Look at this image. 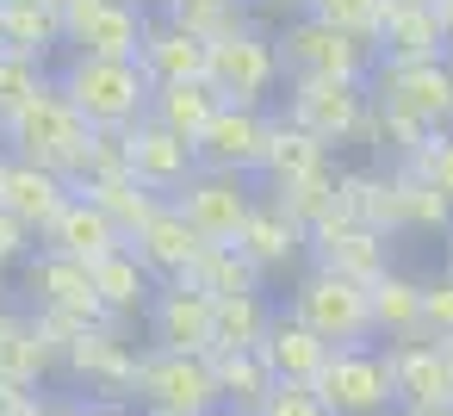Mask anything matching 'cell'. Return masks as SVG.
<instances>
[{
	"mask_svg": "<svg viewBox=\"0 0 453 416\" xmlns=\"http://www.w3.org/2000/svg\"><path fill=\"white\" fill-rule=\"evenodd\" d=\"M304 13L335 26V32H348V38H360V44H379V26H385L391 7L385 0H304Z\"/></svg>",
	"mask_w": 453,
	"mask_h": 416,
	"instance_id": "35",
	"label": "cell"
},
{
	"mask_svg": "<svg viewBox=\"0 0 453 416\" xmlns=\"http://www.w3.org/2000/svg\"><path fill=\"white\" fill-rule=\"evenodd\" d=\"M391 379H397V404L453 410V354H447V342H428V335L391 342Z\"/></svg>",
	"mask_w": 453,
	"mask_h": 416,
	"instance_id": "19",
	"label": "cell"
},
{
	"mask_svg": "<svg viewBox=\"0 0 453 416\" xmlns=\"http://www.w3.org/2000/svg\"><path fill=\"white\" fill-rule=\"evenodd\" d=\"M286 311L317 329L329 348H360L372 342V286L366 280H348L335 267H304L286 292Z\"/></svg>",
	"mask_w": 453,
	"mask_h": 416,
	"instance_id": "3",
	"label": "cell"
},
{
	"mask_svg": "<svg viewBox=\"0 0 453 416\" xmlns=\"http://www.w3.org/2000/svg\"><path fill=\"white\" fill-rule=\"evenodd\" d=\"M156 273L131 255V249H112L106 261H94V298H100V317L125 323V317H143L150 298H156Z\"/></svg>",
	"mask_w": 453,
	"mask_h": 416,
	"instance_id": "25",
	"label": "cell"
},
{
	"mask_svg": "<svg viewBox=\"0 0 453 416\" xmlns=\"http://www.w3.org/2000/svg\"><path fill=\"white\" fill-rule=\"evenodd\" d=\"M218 416H236V410H218Z\"/></svg>",
	"mask_w": 453,
	"mask_h": 416,
	"instance_id": "51",
	"label": "cell"
},
{
	"mask_svg": "<svg viewBox=\"0 0 453 416\" xmlns=\"http://www.w3.org/2000/svg\"><path fill=\"white\" fill-rule=\"evenodd\" d=\"M187 280H193L199 292H211V298H230V292H261V286H267V280L249 267V255H242V249H205V255H199V267H193Z\"/></svg>",
	"mask_w": 453,
	"mask_h": 416,
	"instance_id": "34",
	"label": "cell"
},
{
	"mask_svg": "<svg viewBox=\"0 0 453 416\" xmlns=\"http://www.w3.org/2000/svg\"><path fill=\"white\" fill-rule=\"evenodd\" d=\"M422 335V280H410L403 267L372 280V342H410Z\"/></svg>",
	"mask_w": 453,
	"mask_h": 416,
	"instance_id": "29",
	"label": "cell"
},
{
	"mask_svg": "<svg viewBox=\"0 0 453 416\" xmlns=\"http://www.w3.org/2000/svg\"><path fill=\"white\" fill-rule=\"evenodd\" d=\"M311 255H317V267H335V273H348V280H379V273H391V243H385V230L379 224H366V218H348V212H329L323 224H311Z\"/></svg>",
	"mask_w": 453,
	"mask_h": 416,
	"instance_id": "17",
	"label": "cell"
},
{
	"mask_svg": "<svg viewBox=\"0 0 453 416\" xmlns=\"http://www.w3.org/2000/svg\"><path fill=\"white\" fill-rule=\"evenodd\" d=\"M385 7H434V0H385Z\"/></svg>",
	"mask_w": 453,
	"mask_h": 416,
	"instance_id": "48",
	"label": "cell"
},
{
	"mask_svg": "<svg viewBox=\"0 0 453 416\" xmlns=\"http://www.w3.org/2000/svg\"><path fill=\"white\" fill-rule=\"evenodd\" d=\"M211 373H218V397H224V410H236V416H255V410L267 404V391L280 385V379L267 373L261 348H255V354H211Z\"/></svg>",
	"mask_w": 453,
	"mask_h": 416,
	"instance_id": "31",
	"label": "cell"
},
{
	"mask_svg": "<svg viewBox=\"0 0 453 416\" xmlns=\"http://www.w3.org/2000/svg\"><path fill=\"white\" fill-rule=\"evenodd\" d=\"M119 150H125V174H131L137 187L162 193V199H174V193L187 187V174L199 168L193 143L174 137V131L156 125V119H137L131 131H119Z\"/></svg>",
	"mask_w": 453,
	"mask_h": 416,
	"instance_id": "16",
	"label": "cell"
},
{
	"mask_svg": "<svg viewBox=\"0 0 453 416\" xmlns=\"http://www.w3.org/2000/svg\"><path fill=\"white\" fill-rule=\"evenodd\" d=\"M50 88H57V94L81 112V125L100 131V137H119V131H131L137 119H150V94H156V81L143 75V63L81 57V50H69V57L57 63Z\"/></svg>",
	"mask_w": 453,
	"mask_h": 416,
	"instance_id": "1",
	"label": "cell"
},
{
	"mask_svg": "<svg viewBox=\"0 0 453 416\" xmlns=\"http://www.w3.org/2000/svg\"><path fill=\"white\" fill-rule=\"evenodd\" d=\"M329 416H391L397 410V379H391V348L385 342H360V348H335L329 366L311 385Z\"/></svg>",
	"mask_w": 453,
	"mask_h": 416,
	"instance_id": "9",
	"label": "cell"
},
{
	"mask_svg": "<svg viewBox=\"0 0 453 416\" xmlns=\"http://www.w3.org/2000/svg\"><path fill=\"white\" fill-rule=\"evenodd\" d=\"M410 174H416V181L453 212V131H434V137L422 143V156L410 162Z\"/></svg>",
	"mask_w": 453,
	"mask_h": 416,
	"instance_id": "37",
	"label": "cell"
},
{
	"mask_svg": "<svg viewBox=\"0 0 453 416\" xmlns=\"http://www.w3.org/2000/svg\"><path fill=\"white\" fill-rule=\"evenodd\" d=\"M211 317H218V298L199 292L193 280H162L150 311H143V329H150V348H168V354H211Z\"/></svg>",
	"mask_w": 453,
	"mask_h": 416,
	"instance_id": "13",
	"label": "cell"
},
{
	"mask_svg": "<svg viewBox=\"0 0 453 416\" xmlns=\"http://www.w3.org/2000/svg\"><path fill=\"white\" fill-rule=\"evenodd\" d=\"M280 119L329 150V143H348L372 125V88L366 81H292V100Z\"/></svg>",
	"mask_w": 453,
	"mask_h": 416,
	"instance_id": "10",
	"label": "cell"
},
{
	"mask_svg": "<svg viewBox=\"0 0 453 416\" xmlns=\"http://www.w3.org/2000/svg\"><path fill=\"white\" fill-rule=\"evenodd\" d=\"M131 397L162 416H218L224 410L211 354H168V348H143Z\"/></svg>",
	"mask_w": 453,
	"mask_h": 416,
	"instance_id": "7",
	"label": "cell"
},
{
	"mask_svg": "<svg viewBox=\"0 0 453 416\" xmlns=\"http://www.w3.org/2000/svg\"><path fill=\"white\" fill-rule=\"evenodd\" d=\"M38 88H44V69H38V63L13 57V50H0V125H7Z\"/></svg>",
	"mask_w": 453,
	"mask_h": 416,
	"instance_id": "38",
	"label": "cell"
},
{
	"mask_svg": "<svg viewBox=\"0 0 453 416\" xmlns=\"http://www.w3.org/2000/svg\"><path fill=\"white\" fill-rule=\"evenodd\" d=\"M7 416H69V404H57V397H38V391H32V397H19Z\"/></svg>",
	"mask_w": 453,
	"mask_h": 416,
	"instance_id": "42",
	"label": "cell"
},
{
	"mask_svg": "<svg viewBox=\"0 0 453 416\" xmlns=\"http://www.w3.org/2000/svg\"><path fill=\"white\" fill-rule=\"evenodd\" d=\"M261 181L255 174H224V168H193L187 187L174 193V212L211 243V249H236V236L249 230V218L261 212Z\"/></svg>",
	"mask_w": 453,
	"mask_h": 416,
	"instance_id": "6",
	"label": "cell"
},
{
	"mask_svg": "<svg viewBox=\"0 0 453 416\" xmlns=\"http://www.w3.org/2000/svg\"><path fill=\"white\" fill-rule=\"evenodd\" d=\"M249 7H255L261 19H280V26H286V19H298V13H304V0H249Z\"/></svg>",
	"mask_w": 453,
	"mask_h": 416,
	"instance_id": "43",
	"label": "cell"
},
{
	"mask_svg": "<svg viewBox=\"0 0 453 416\" xmlns=\"http://www.w3.org/2000/svg\"><path fill=\"white\" fill-rule=\"evenodd\" d=\"M422 335L428 342H453V273L422 280Z\"/></svg>",
	"mask_w": 453,
	"mask_h": 416,
	"instance_id": "39",
	"label": "cell"
},
{
	"mask_svg": "<svg viewBox=\"0 0 453 416\" xmlns=\"http://www.w3.org/2000/svg\"><path fill=\"white\" fill-rule=\"evenodd\" d=\"M372 106L391 119H410L422 131H447L453 125V57H428V63H379L366 75Z\"/></svg>",
	"mask_w": 453,
	"mask_h": 416,
	"instance_id": "8",
	"label": "cell"
},
{
	"mask_svg": "<svg viewBox=\"0 0 453 416\" xmlns=\"http://www.w3.org/2000/svg\"><path fill=\"white\" fill-rule=\"evenodd\" d=\"M69 181L63 174H50V168H38V162H19V156H0V212L7 218H19V224H32L38 236H44V224L69 205Z\"/></svg>",
	"mask_w": 453,
	"mask_h": 416,
	"instance_id": "22",
	"label": "cell"
},
{
	"mask_svg": "<svg viewBox=\"0 0 453 416\" xmlns=\"http://www.w3.org/2000/svg\"><path fill=\"white\" fill-rule=\"evenodd\" d=\"M13 329H19V323H13V317H7V311H0V342H7V335H13Z\"/></svg>",
	"mask_w": 453,
	"mask_h": 416,
	"instance_id": "47",
	"label": "cell"
},
{
	"mask_svg": "<svg viewBox=\"0 0 453 416\" xmlns=\"http://www.w3.org/2000/svg\"><path fill=\"white\" fill-rule=\"evenodd\" d=\"M273 317H280V304L267 298V286H261V292H230V298H218L211 354H255V348L267 342Z\"/></svg>",
	"mask_w": 453,
	"mask_h": 416,
	"instance_id": "26",
	"label": "cell"
},
{
	"mask_svg": "<svg viewBox=\"0 0 453 416\" xmlns=\"http://www.w3.org/2000/svg\"><path fill=\"white\" fill-rule=\"evenodd\" d=\"M280 75H286V69H280V44H273V32H261V26H236V32L211 38L205 88H211L224 106H261V112H267Z\"/></svg>",
	"mask_w": 453,
	"mask_h": 416,
	"instance_id": "5",
	"label": "cell"
},
{
	"mask_svg": "<svg viewBox=\"0 0 453 416\" xmlns=\"http://www.w3.org/2000/svg\"><path fill=\"white\" fill-rule=\"evenodd\" d=\"M447 354H453V342H447Z\"/></svg>",
	"mask_w": 453,
	"mask_h": 416,
	"instance_id": "52",
	"label": "cell"
},
{
	"mask_svg": "<svg viewBox=\"0 0 453 416\" xmlns=\"http://www.w3.org/2000/svg\"><path fill=\"white\" fill-rule=\"evenodd\" d=\"M137 416H162V410H137Z\"/></svg>",
	"mask_w": 453,
	"mask_h": 416,
	"instance_id": "49",
	"label": "cell"
},
{
	"mask_svg": "<svg viewBox=\"0 0 453 416\" xmlns=\"http://www.w3.org/2000/svg\"><path fill=\"white\" fill-rule=\"evenodd\" d=\"M372 50H379V63H428V57H447V32L434 19V7H391Z\"/></svg>",
	"mask_w": 453,
	"mask_h": 416,
	"instance_id": "28",
	"label": "cell"
},
{
	"mask_svg": "<svg viewBox=\"0 0 453 416\" xmlns=\"http://www.w3.org/2000/svg\"><path fill=\"white\" fill-rule=\"evenodd\" d=\"M273 44H280V69L292 81H366L379 69L372 44H360V38H348V32H335V26L311 19V13L286 19L273 32Z\"/></svg>",
	"mask_w": 453,
	"mask_h": 416,
	"instance_id": "4",
	"label": "cell"
},
{
	"mask_svg": "<svg viewBox=\"0 0 453 416\" xmlns=\"http://www.w3.org/2000/svg\"><path fill=\"white\" fill-rule=\"evenodd\" d=\"M63 32H69V50H81V57L137 63L150 13H143V0H75L63 13Z\"/></svg>",
	"mask_w": 453,
	"mask_h": 416,
	"instance_id": "12",
	"label": "cell"
},
{
	"mask_svg": "<svg viewBox=\"0 0 453 416\" xmlns=\"http://www.w3.org/2000/svg\"><path fill=\"white\" fill-rule=\"evenodd\" d=\"M236 249L249 255V267H255L261 280H273V273H286V267L311 249V230H304L280 199H261V212L249 218V230L236 236Z\"/></svg>",
	"mask_w": 453,
	"mask_h": 416,
	"instance_id": "23",
	"label": "cell"
},
{
	"mask_svg": "<svg viewBox=\"0 0 453 416\" xmlns=\"http://www.w3.org/2000/svg\"><path fill=\"white\" fill-rule=\"evenodd\" d=\"M7 143H13V156L19 162H38V168H50V174H63L69 187L81 181V168H88V156H94V143H100V131H88L81 125V112L44 81L7 125Z\"/></svg>",
	"mask_w": 453,
	"mask_h": 416,
	"instance_id": "2",
	"label": "cell"
},
{
	"mask_svg": "<svg viewBox=\"0 0 453 416\" xmlns=\"http://www.w3.org/2000/svg\"><path fill=\"white\" fill-rule=\"evenodd\" d=\"M26 236H38V230L0 212V261H19V267H26V261H32V249H38V243H26Z\"/></svg>",
	"mask_w": 453,
	"mask_h": 416,
	"instance_id": "41",
	"label": "cell"
},
{
	"mask_svg": "<svg viewBox=\"0 0 453 416\" xmlns=\"http://www.w3.org/2000/svg\"><path fill=\"white\" fill-rule=\"evenodd\" d=\"M44 249L94 267V261H106L112 249H131V243H125V230H119V224H112L94 199H88V193H69V205L44 224Z\"/></svg>",
	"mask_w": 453,
	"mask_h": 416,
	"instance_id": "21",
	"label": "cell"
},
{
	"mask_svg": "<svg viewBox=\"0 0 453 416\" xmlns=\"http://www.w3.org/2000/svg\"><path fill=\"white\" fill-rule=\"evenodd\" d=\"M218 106H224V100H218L205 81H168V88L150 94V119L168 125V131L187 137V143H199V131L218 119Z\"/></svg>",
	"mask_w": 453,
	"mask_h": 416,
	"instance_id": "30",
	"label": "cell"
},
{
	"mask_svg": "<svg viewBox=\"0 0 453 416\" xmlns=\"http://www.w3.org/2000/svg\"><path fill=\"white\" fill-rule=\"evenodd\" d=\"M273 131H280V119H273V112H261V106H218V119L199 131L193 156H199V168L255 174V181H261L267 150H273Z\"/></svg>",
	"mask_w": 453,
	"mask_h": 416,
	"instance_id": "11",
	"label": "cell"
},
{
	"mask_svg": "<svg viewBox=\"0 0 453 416\" xmlns=\"http://www.w3.org/2000/svg\"><path fill=\"white\" fill-rule=\"evenodd\" d=\"M75 193H88V199H94V205H100V212L119 224V230H125V243H131V236L143 230V218L162 205V193L137 187L131 174H100V181H88V187H75Z\"/></svg>",
	"mask_w": 453,
	"mask_h": 416,
	"instance_id": "33",
	"label": "cell"
},
{
	"mask_svg": "<svg viewBox=\"0 0 453 416\" xmlns=\"http://www.w3.org/2000/svg\"><path fill=\"white\" fill-rule=\"evenodd\" d=\"M329 168V150L317 143V137H304L298 125H286L280 119V131H273V150H267V168H261V181L280 193V187H298V181H311V174H323Z\"/></svg>",
	"mask_w": 453,
	"mask_h": 416,
	"instance_id": "32",
	"label": "cell"
},
{
	"mask_svg": "<svg viewBox=\"0 0 453 416\" xmlns=\"http://www.w3.org/2000/svg\"><path fill=\"white\" fill-rule=\"evenodd\" d=\"M391 416H453V410H422V404H397Z\"/></svg>",
	"mask_w": 453,
	"mask_h": 416,
	"instance_id": "46",
	"label": "cell"
},
{
	"mask_svg": "<svg viewBox=\"0 0 453 416\" xmlns=\"http://www.w3.org/2000/svg\"><path fill=\"white\" fill-rule=\"evenodd\" d=\"M69 416H137V410H125V404H100V397H75Z\"/></svg>",
	"mask_w": 453,
	"mask_h": 416,
	"instance_id": "44",
	"label": "cell"
},
{
	"mask_svg": "<svg viewBox=\"0 0 453 416\" xmlns=\"http://www.w3.org/2000/svg\"><path fill=\"white\" fill-rule=\"evenodd\" d=\"M19 286L32 292L38 317H57V323H100V298H94V267H88V261H69V255L38 249V255L19 267Z\"/></svg>",
	"mask_w": 453,
	"mask_h": 416,
	"instance_id": "14",
	"label": "cell"
},
{
	"mask_svg": "<svg viewBox=\"0 0 453 416\" xmlns=\"http://www.w3.org/2000/svg\"><path fill=\"white\" fill-rule=\"evenodd\" d=\"M434 19H441V32H447V44H453V0H434Z\"/></svg>",
	"mask_w": 453,
	"mask_h": 416,
	"instance_id": "45",
	"label": "cell"
},
{
	"mask_svg": "<svg viewBox=\"0 0 453 416\" xmlns=\"http://www.w3.org/2000/svg\"><path fill=\"white\" fill-rule=\"evenodd\" d=\"M329 342L317 335V329H304L286 304H280V317H273V329H267V342H261V360H267V373L280 379V385H317V373L329 366Z\"/></svg>",
	"mask_w": 453,
	"mask_h": 416,
	"instance_id": "24",
	"label": "cell"
},
{
	"mask_svg": "<svg viewBox=\"0 0 453 416\" xmlns=\"http://www.w3.org/2000/svg\"><path fill=\"white\" fill-rule=\"evenodd\" d=\"M57 44H69L57 7H44V0H0V50H13L26 63H44Z\"/></svg>",
	"mask_w": 453,
	"mask_h": 416,
	"instance_id": "27",
	"label": "cell"
},
{
	"mask_svg": "<svg viewBox=\"0 0 453 416\" xmlns=\"http://www.w3.org/2000/svg\"><path fill=\"white\" fill-rule=\"evenodd\" d=\"M205 57H211V38L205 32H193V26L168 19V13H150V32H143L137 63H143V75L156 88H168V81H205Z\"/></svg>",
	"mask_w": 453,
	"mask_h": 416,
	"instance_id": "20",
	"label": "cell"
},
{
	"mask_svg": "<svg viewBox=\"0 0 453 416\" xmlns=\"http://www.w3.org/2000/svg\"><path fill=\"white\" fill-rule=\"evenodd\" d=\"M255 416H329V404H323L311 385H273Z\"/></svg>",
	"mask_w": 453,
	"mask_h": 416,
	"instance_id": "40",
	"label": "cell"
},
{
	"mask_svg": "<svg viewBox=\"0 0 453 416\" xmlns=\"http://www.w3.org/2000/svg\"><path fill=\"white\" fill-rule=\"evenodd\" d=\"M447 273H453V255H447Z\"/></svg>",
	"mask_w": 453,
	"mask_h": 416,
	"instance_id": "50",
	"label": "cell"
},
{
	"mask_svg": "<svg viewBox=\"0 0 453 416\" xmlns=\"http://www.w3.org/2000/svg\"><path fill=\"white\" fill-rule=\"evenodd\" d=\"M211 243L174 212V199H162L150 218H143V230L131 236V255L156 273V280H187L193 267H199V255H205Z\"/></svg>",
	"mask_w": 453,
	"mask_h": 416,
	"instance_id": "18",
	"label": "cell"
},
{
	"mask_svg": "<svg viewBox=\"0 0 453 416\" xmlns=\"http://www.w3.org/2000/svg\"><path fill=\"white\" fill-rule=\"evenodd\" d=\"M63 360H69L75 379H88V391H94L100 404H119V397H131V385H137V360H143V348L131 354V342L119 335V323L100 317V323H88V329L63 348Z\"/></svg>",
	"mask_w": 453,
	"mask_h": 416,
	"instance_id": "15",
	"label": "cell"
},
{
	"mask_svg": "<svg viewBox=\"0 0 453 416\" xmlns=\"http://www.w3.org/2000/svg\"><path fill=\"white\" fill-rule=\"evenodd\" d=\"M162 13L180 19V26H193V32H205V38H224V32L242 26L249 0H162Z\"/></svg>",
	"mask_w": 453,
	"mask_h": 416,
	"instance_id": "36",
	"label": "cell"
}]
</instances>
